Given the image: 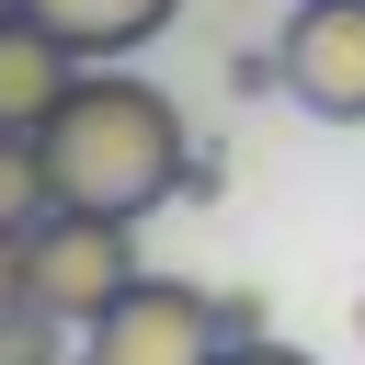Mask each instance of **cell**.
<instances>
[{
  "instance_id": "1",
  "label": "cell",
  "mask_w": 365,
  "mask_h": 365,
  "mask_svg": "<svg viewBox=\"0 0 365 365\" xmlns=\"http://www.w3.org/2000/svg\"><path fill=\"white\" fill-rule=\"evenodd\" d=\"M46 171H57V205H103V217H148L182 194L194 171V137H182V103L160 80H137L125 57H91L80 91L34 125Z\"/></svg>"
},
{
  "instance_id": "2",
  "label": "cell",
  "mask_w": 365,
  "mask_h": 365,
  "mask_svg": "<svg viewBox=\"0 0 365 365\" xmlns=\"http://www.w3.org/2000/svg\"><path fill=\"white\" fill-rule=\"evenodd\" d=\"M148 262H137V217H103V205H46L34 228H23V285L57 308V319H103L125 285H137Z\"/></svg>"
},
{
  "instance_id": "3",
  "label": "cell",
  "mask_w": 365,
  "mask_h": 365,
  "mask_svg": "<svg viewBox=\"0 0 365 365\" xmlns=\"http://www.w3.org/2000/svg\"><path fill=\"white\" fill-rule=\"evenodd\" d=\"M80 354H91V365H217V354H228V319H217L205 285L137 274V285L80 331Z\"/></svg>"
},
{
  "instance_id": "4",
  "label": "cell",
  "mask_w": 365,
  "mask_h": 365,
  "mask_svg": "<svg viewBox=\"0 0 365 365\" xmlns=\"http://www.w3.org/2000/svg\"><path fill=\"white\" fill-rule=\"evenodd\" d=\"M274 80L319 125H365V0H297L274 34Z\"/></svg>"
},
{
  "instance_id": "5",
  "label": "cell",
  "mask_w": 365,
  "mask_h": 365,
  "mask_svg": "<svg viewBox=\"0 0 365 365\" xmlns=\"http://www.w3.org/2000/svg\"><path fill=\"white\" fill-rule=\"evenodd\" d=\"M80 68H91V57H80L46 11H0V125H23V137H34V125L80 91Z\"/></svg>"
},
{
  "instance_id": "6",
  "label": "cell",
  "mask_w": 365,
  "mask_h": 365,
  "mask_svg": "<svg viewBox=\"0 0 365 365\" xmlns=\"http://www.w3.org/2000/svg\"><path fill=\"white\" fill-rule=\"evenodd\" d=\"M23 11H46L80 57H137V46H148L182 0H23Z\"/></svg>"
},
{
  "instance_id": "7",
  "label": "cell",
  "mask_w": 365,
  "mask_h": 365,
  "mask_svg": "<svg viewBox=\"0 0 365 365\" xmlns=\"http://www.w3.org/2000/svg\"><path fill=\"white\" fill-rule=\"evenodd\" d=\"M46 205H57V171H46V148H34L23 125H0V240H23Z\"/></svg>"
},
{
  "instance_id": "8",
  "label": "cell",
  "mask_w": 365,
  "mask_h": 365,
  "mask_svg": "<svg viewBox=\"0 0 365 365\" xmlns=\"http://www.w3.org/2000/svg\"><path fill=\"white\" fill-rule=\"evenodd\" d=\"M217 365H308V354H297V342H274V331H251V342H228Z\"/></svg>"
},
{
  "instance_id": "9",
  "label": "cell",
  "mask_w": 365,
  "mask_h": 365,
  "mask_svg": "<svg viewBox=\"0 0 365 365\" xmlns=\"http://www.w3.org/2000/svg\"><path fill=\"white\" fill-rule=\"evenodd\" d=\"M354 331H365V297H354Z\"/></svg>"
}]
</instances>
